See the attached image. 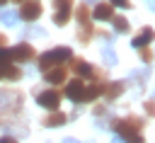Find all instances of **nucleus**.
<instances>
[{
	"label": "nucleus",
	"instance_id": "obj_1",
	"mask_svg": "<svg viewBox=\"0 0 155 143\" xmlns=\"http://www.w3.org/2000/svg\"><path fill=\"white\" fill-rule=\"evenodd\" d=\"M145 121L140 116H121V119H114L111 121V131H116V136L124 141V143H145L140 131H143Z\"/></svg>",
	"mask_w": 155,
	"mask_h": 143
},
{
	"label": "nucleus",
	"instance_id": "obj_2",
	"mask_svg": "<svg viewBox=\"0 0 155 143\" xmlns=\"http://www.w3.org/2000/svg\"><path fill=\"white\" fill-rule=\"evenodd\" d=\"M68 70L70 73H75L80 80H92V82H107V78H104V73L99 70V68H94L92 63H87L85 58H78V56H73L70 61H68Z\"/></svg>",
	"mask_w": 155,
	"mask_h": 143
},
{
	"label": "nucleus",
	"instance_id": "obj_3",
	"mask_svg": "<svg viewBox=\"0 0 155 143\" xmlns=\"http://www.w3.org/2000/svg\"><path fill=\"white\" fill-rule=\"evenodd\" d=\"M70 58H73V51H70L68 46L48 48V51H44V53L39 56V70H41V73H46V70H48V68H53V65H65Z\"/></svg>",
	"mask_w": 155,
	"mask_h": 143
},
{
	"label": "nucleus",
	"instance_id": "obj_4",
	"mask_svg": "<svg viewBox=\"0 0 155 143\" xmlns=\"http://www.w3.org/2000/svg\"><path fill=\"white\" fill-rule=\"evenodd\" d=\"M7 51H10V63H29V61L36 58L34 46L27 44V41H19V44H15V46L7 48Z\"/></svg>",
	"mask_w": 155,
	"mask_h": 143
},
{
	"label": "nucleus",
	"instance_id": "obj_5",
	"mask_svg": "<svg viewBox=\"0 0 155 143\" xmlns=\"http://www.w3.org/2000/svg\"><path fill=\"white\" fill-rule=\"evenodd\" d=\"M61 99H63V92H61L58 87H48V90H41V92L36 95V104L44 107L46 111L58 109V107H61Z\"/></svg>",
	"mask_w": 155,
	"mask_h": 143
},
{
	"label": "nucleus",
	"instance_id": "obj_6",
	"mask_svg": "<svg viewBox=\"0 0 155 143\" xmlns=\"http://www.w3.org/2000/svg\"><path fill=\"white\" fill-rule=\"evenodd\" d=\"M41 12H44V7H41V2H39V0H24V2L19 5L17 17H19V19H24V22H36V19L41 17Z\"/></svg>",
	"mask_w": 155,
	"mask_h": 143
},
{
	"label": "nucleus",
	"instance_id": "obj_7",
	"mask_svg": "<svg viewBox=\"0 0 155 143\" xmlns=\"http://www.w3.org/2000/svg\"><path fill=\"white\" fill-rule=\"evenodd\" d=\"M68 68L65 65H53V68H48L46 73H44V80L51 85V87H58V85H63V82H68Z\"/></svg>",
	"mask_w": 155,
	"mask_h": 143
},
{
	"label": "nucleus",
	"instance_id": "obj_8",
	"mask_svg": "<svg viewBox=\"0 0 155 143\" xmlns=\"http://www.w3.org/2000/svg\"><path fill=\"white\" fill-rule=\"evenodd\" d=\"M65 97L70 99V102H82V95H85V82L80 80V78H73V80H68L65 82Z\"/></svg>",
	"mask_w": 155,
	"mask_h": 143
},
{
	"label": "nucleus",
	"instance_id": "obj_9",
	"mask_svg": "<svg viewBox=\"0 0 155 143\" xmlns=\"http://www.w3.org/2000/svg\"><path fill=\"white\" fill-rule=\"evenodd\" d=\"M114 17V5L111 2H97L94 10H92V19H99V22H109Z\"/></svg>",
	"mask_w": 155,
	"mask_h": 143
},
{
	"label": "nucleus",
	"instance_id": "obj_10",
	"mask_svg": "<svg viewBox=\"0 0 155 143\" xmlns=\"http://www.w3.org/2000/svg\"><path fill=\"white\" fill-rule=\"evenodd\" d=\"M153 39H155V29H153V27H143V29L138 32V36L131 39V46H133V48H143V46H148Z\"/></svg>",
	"mask_w": 155,
	"mask_h": 143
},
{
	"label": "nucleus",
	"instance_id": "obj_11",
	"mask_svg": "<svg viewBox=\"0 0 155 143\" xmlns=\"http://www.w3.org/2000/svg\"><path fill=\"white\" fill-rule=\"evenodd\" d=\"M68 121V116L63 114V111H58V109H51V111H46L44 114V119H41V124L46 126V128H53V126H63Z\"/></svg>",
	"mask_w": 155,
	"mask_h": 143
},
{
	"label": "nucleus",
	"instance_id": "obj_12",
	"mask_svg": "<svg viewBox=\"0 0 155 143\" xmlns=\"http://www.w3.org/2000/svg\"><path fill=\"white\" fill-rule=\"evenodd\" d=\"M104 85H107V82H92V85H85L82 102H94L99 95H104Z\"/></svg>",
	"mask_w": 155,
	"mask_h": 143
},
{
	"label": "nucleus",
	"instance_id": "obj_13",
	"mask_svg": "<svg viewBox=\"0 0 155 143\" xmlns=\"http://www.w3.org/2000/svg\"><path fill=\"white\" fill-rule=\"evenodd\" d=\"M22 68L19 65H15V63H7V65H2V80H10V82H17V80H22Z\"/></svg>",
	"mask_w": 155,
	"mask_h": 143
},
{
	"label": "nucleus",
	"instance_id": "obj_14",
	"mask_svg": "<svg viewBox=\"0 0 155 143\" xmlns=\"http://www.w3.org/2000/svg\"><path fill=\"white\" fill-rule=\"evenodd\" d=\"M94 34H97V32L92 29V22H90V24H78V41H80L82 46H87Z\"/></svg>",
	"mask_w": 155,
	"mask_h": 143
},
{
	"label": "nucleus",
	"instance_id": "obj_15",
	"mask_svg": "<svg viewBox=\"0 0 155 143\" xmlns=\"http://www.w3.org/2000/svg\"><path fill=\"white\" fill-rule=\"evenodd\" d=\"M124 90H126V82H107L104 85V97L107 99H116V97H121Z\"/></svg>",
	"mask_w": 155,
	"mask_h": 143
},
{
	"label": "nucleus",
	"instance_id": "obj_16",
	"mask_svg": "<svg viewBox=\"0 0 155 143\" xmlns=\"http://www.w3.org/2000/svg\"><path fill=\"white\" fill-rule=\"evenodd\" d=\"M75 19H78V24H90L92 22V12H90V7L85 2L75 7Z\"/></svg>",
	"mask_w": 155,
	"mask_h": 143
},
{
	"label": "nucleus",
	"instance_id": "obj_17",
	"mask_svg": "<svg viewBox=\"0 0 155 143\" xmlns=\"http://www.w3.org/2000/svg\"><path fill=\"white\" fill-rule=\"evenodd\" d=\"M111 24H114V29H116L119 34H126V32H128V19H126L124 15H114V17H111Z\"/></svg>",
	"mask_w": 155,
	"mask_h": 143
},
{
	"label": "nucleus",
	"instance_id": "obj_18",
	"mask_svg": "<svg viewBox=\"0 0 155 143\" xmlns=\"http://www.w3.org/2000/svg\"><path fill=\"white\" fill-rule=\"evenodd\" d=\"M70 12H73V10H58V12L53 15V24H56V27H65V24L70 22Z\"/></svg>",
	"mask_w": 155,
	"mask_h": 143
},
{
	"label": "nucleus",
	"instance_id": "obj_19",
	"mask_svg": "<svg viewBox=\"0 0 155 143\" xmlns=\"http://www.w3.org/2000/svg\"><path fill=\"white\" fill-rule=\"evenodd\" d=\"M0 19H2V24H5V27H15L17 15H15V12H2V17H0Z\"/></svg>",
	"mask_w": 155,
	"mask_h": 143
},
{
	"label": "nucleus",
	"instance_id": "obj_20",
	"mask_svg": "<svg viewBox=\"0 0 155 143\" xmlns=\"http://www.w3.org/2000/svg\"><path fill=\"white\" fill-rule=\"evenodd\" d=\"M53 10H73V0H53Z\"/></svg>",
	"mask_w": 155,
	"mask_h": 143
},
{
	"label": "nucleus",
	"instance_id": "obj_21",
	"mask_svg": "<svg viewBox=\"0 0 155 143\" xmlns=\"http://www.w3.org/2000/svg\"><path fill=\"white\" fill-rule=\"evenodd\" d=\"M140 58H143V61H145V63H150V61H153V58H155V56H153V51H150V48H148V46H143V48H140Z\"/></svg>",
	"mask_w": 155,
	"mask_h": 143
},
{
	"label": "nucleus",
	"instance_id": "obj_22",
	"mask_svg": "<svg viewBox=\"0 0 155 143\" xmlns=\"http://www.w3.org/2000/svg\"><path fill=\"white\" fill-rule=\"evenodd\" d=\"M109 2H111L114 7H121V10H128V7H131V2H128V0H109Z\"/></svg>",
	"mask_w": 155,
	"mask_h": 143
},
{
	"label": "nucleus",
	"instance_id": "obj_23",
	"mask_svg": "<svg viewBox=\"0 0 155 143\" xmlns=\"http://www.w3.org/2000/svg\"><path fill=\"white\" fill-rule=\"evenodd\" d=\"M7 63H10V51L0 48V65H7Z\"/></svg>",
	"mask_w": 155,
	"mask_h": 143
},
{
	"label": "nucleus",
	"instance_id": "obj_24",
	"mask_svg": "<svg viewBox=\"0 0 155 143\" xmlns=\"http://www.w3.org/2000/svg\"><path fill=\"white\" fill-rule=\"evenodd\" d=\"M104 61H107V63H116V56H114L111 48H104Z\"/></svg>",
	"mask_w": 155,
	"mask_h": 143
},
{
	"label": "nucleus",
	"instance_id": "obj_25",
	"mask_svg": "<svg viewBox=\"0 0 155 143\" xmlns=\"http://www.w3.org/2000/svg\"><path fill=\"white\" fill-rule=\"evenodd\" d=\"M143 107H145V111H148L150 116H155V102H153V99H148V102H145Z\"/></svg>",
	"mask_w": 155,
	"mask_h": 143
},
{
	"label": "nucleus",
	"instance_id": "obj_26",
	"mask_svg": "<svg viewBox=\"0 0 155 143\" xmlns=\"http://www.w3.org/2000/svg\"><path fill=\"white\" fill-rule=\"evenodd\" d=\"M0 143H19V141H17V138H12V136H2V138H0Z\"/></svg>",
	"mask_w": 155,
	"mask_h": 143
},
{
	"label": "nucleus",
	"instance_id": "obj_27",
	"mask_svg": "<svg viewBox=\"0 0 155 143\" xmlns=\"http://www.w3.org/2000/svg\"><path fill=\"white\" fill-rule=\"evenodd\" d=\"M0 48H7V36L0 32Z\"/></svg>",
	"mask_w": 155,
	"mask_h": 143
},
{
	"label": "nucleus",
	"instance_id": "obj_28",
	"mask_svg": "<svg viewBox=\"0 0 155 143\" xmlns=\"http://www.w3.org/2000/svg\"><path fill=\"white\" fill-rule=\"evenodd\" d=\"M111 143H124V141H121V138L116 136V138H111Z\"/></svg>",
	"mask_w": 155,
	"mask_h": 143
},
{
	"label": "nucleus",
	"instance_id": "obj_29",
	"mask_svg": "<svg viewBox=\"0 0 155 143\" xmlns=\"http://www.w3.org/2000/svg\"><path fill=\"white\" fill-rule=\"evenodd\" d=\"M63 143H78V141H73V138H65V141H63Z\"/></svg>",
	"mask_w": 155,
	"mask_h": 143
},
{
	"label": "nucleus",
	"instance_id": "obj_30",
	"mask_svg": "<svg viewBox=\"0 0 155 143\" xmlns=\"http://www.w3.org/2000/svg\"><path fill=\"white\" fill-rule=\"evenodd\" d=\"M150 7H153V10H155V0H153V2H150Z\"/></svg>",
	"mask_w": 155,
	"mask_h": 143
},
{
	"label": "nucleus",
	"instance_id": "obj_31",
	"mask_svg": "<svg viewBox=\"0 0 155 143\" xmlns=\"http://www.w3.org/2000/svg\"><path fill=\"white\" fill-rule=\"evenodd\" d=\"M0 80H2V65H0Z\"/></svg>",
	"mask_w": 155,
	"mask_h": 143
},
{
	"label": "nucleus",
	"instance_id": "obj_32",
	"mask_svg": "<svg viewBox=\"0 0 155 143\" xmlns=\"http://www.w3.org/2000/svg\"><path fill=\"white\" fill-rule=\"evenodd\" d=\"M15 2H17V5H22V2H24V0H15Z\"/></svg>",
	"mask_w": 155,
	"mask_h": 143
},
{
	"label": "nucleus",
	"instance_id": "obj_33",
	"mask_svg": "<svg viewBox=\"0 0 155 143\" xmlns=\"http://www.w3.org/2000/svg\"><path fill=\"white\" fill-rule=\"evenodd\" d=\"M5 2H7V0H0V7H2V5H5Z\"/></svg>",
	"mask_w": 155,
	"mask_h": 143
}]
</instances>
